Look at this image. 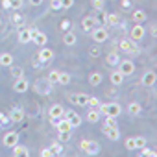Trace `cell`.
I'll return each mask as SVG.
<instances>
[{
    "label": "cell",
    "mask_w": 157,
    "mask_h": 157,
    "mask_svg": "<svg viewBox=\"0 0 157 157\" xmlns=\"http://www.w3.org/2000/svg\"><path fill=\"white\" fill-rule=\"evenodd\" d=\"M70 139V131H59V142H67Z\"/></svg>",
    "instance_id": "e575fe53"
},
{
    "label": "cell",
    "mask_w": 157,
    "mask_h": 157,
    "mask_svg": "<svg viewBox=\"0 0 157 157\" xmlns=\"http://www.w3.org/2000/svg\"><path fill=\"white\" fill-rule=\"evenodd\" d=\"M2 142H4L6 148H13V146L19 142V133H17V131H10V133H6V137L2 139Z\"/></svg>",
    "instance_id": "9c48e42d"
},
{
    "label": "cell",
    "mask_w": 157,
    "mask_h": 157,
    "mask_svg": "<svg viewBox=\"0 0 157 157\" xmlns=\"http://www.w3.org/2000/svg\"><path fill=\"white\" fill-rule=\"evenodd\" d=\"M87 105H89V107H93V109H98V105H100V100H98L96 96H89V102H87Z\"/></svg>",
    "instance_id": "d6a6232c"
},
{
    "label": "cell",
    "mask_w": 157,
    "mask_h": 157,
    "mask_svg": "<svg viewBox=\"0 0 157 157\" xmlns=\"http://www.w3.org/2000/svg\"><path fill=\"white\" fill-rule=\"evenodd\" d=\"M122 8L124 10H129L131 8V2H129V0H122Z\"/></svg>",
    "instance_id": "c3c4849f"
},
{
    "label": "cell",
    "mask_w": 157,
    "mask_h": 157,
    "mask_svg": "<svg viewBox=\"0 0 157 157\" xmlns=\"http://www.w3.org/2000/svg\"><path fill=\"white\" fill-rule=\"evenodd\" d=\"M63 117H65V107L63 105L56 104V105L50 107V120H57V118H63Z\"/></svg>",
    "instance_id": "8fae6325"
},
{
    "label": "cell",
    "mask_w": 157,
    "mask_h": 157,
    "mask_svg": "<svg viewBox=\"0 0 157 157\" xmlns=\"http://www.w3.org/2000/svg\"><path fill=\"white\" fill-rule=\"evenodd\" d=\"M135 144H137V150H140L142 146H146V139H142V137H135Z\"/></svg>",
    "instance_id": "8d00e7d4"
},
{
    "label": "cell",
    "mask_w": 157,
    "mask_h": 157,
    "mask_svg": "<svg viewBox=\"0 0 157 157\" xmlns=\"http://www.w3.org/2000/svg\"><path fill=\"white\" fill-rule=\"evenodd\" d=\"M32 41H33L35 44H39V46H44V44H46V41H48V37H46L43 32H37V33L32 37Z\"/></svg>",
    "instance_id": "ac0fdd59"
},
{
    "label": "cell",
    "mask_w": 157,
    "mask_h": 157,
    "mask_svg": "<svg viewBox=\"0 0 157 157\" xmlns=\"http://www.w3.org/2000/svg\"><path fill=\"white\" fill-rule=\"evenodd\" d=\"M139 155H142V157H155V150H151L148 146H142L140 151H139Z\"/></svg>",
    "instance_id": "f1b7e54d"
},
{
    "label": "cell",
    "mask_w": 157,
    "mask_h": 157,
    "mask_svg": "<svg viewBox=\"0 0 157 157\" xmlns=\"http://www.w3.org/2000/svg\"><path fill=\"white\" fill-rule=\"evenodd\" d=\"M70 82V76L67 74V72H59V82L57 83H61V85H67Z\"/></svg>",
    "instance_id": "1f68e13d"
},
{
    "label": "cell",
    "mask_w": 157,
    "mask_h": 157,
    "mask_svg": "<svg viewBox=\"0 0 157 157\" xmlns=\"http://www.w3.org/2000/svg\"><path fill=\"white\" fill-rule=\"evenodd\" d=\"M151 35L157 37V26H151Z\"/></svg>",
    "instance_id": "f907efd6"
},
{
    "label": "cell",
    "mask_w": 157,
    "mask_h": 157,
    "mask_svg": "<svg viewBox=\"0 0 157 157\" xmlns=\"http://www.w3.org/2000/svg\"><path fill=\"white\" fill-rule=\"evenodd\" d=\"M63 41H65V44H67V46H74V44H76V41H78V37H76L72 32H65Z\"/></svg>",
    "instance_id": "d6986e66"
},
{
    "label": "cell",
    "mask_w": 157,
    "mask_h": 157,
    "mask_svg": "<svg viewBox=\"0 0 157 157\" xmlns=\"http://www.w3.org/2000/svg\"><path fill=\"white\" fill-rule=\"evenodd\" d=\"M126 148H128V150H137L135 137H129V139H126Z\"/></svg>",
    "instance_id": "836d02e7"
},
{
    "label": "cell",
    "mask_w": 157,
    "mask_h": 157,
    "mask_svg": "<svg viewBox=\"0 0 157 157\" xmlns=\"http://www.w3.org/2000/svg\"><path fill=\"white\" fill-rule=\"evenodd\" d=\"M118 65H120L118 70H120L124 76H131V74L135 72V65H133V61H129V59H124V61H120Z\"/></svg>",
    "instance_id": "ba28073f"
},
{
    "label": "cell",
    "mask_w": 157,
    "mask_h": 157,
    "mask_svg": "<svg viewBox=\"0 0 157 157\" xmlns=\"http://www.w3.org/2000/svg\"><path fill=\"white\" fill-rule=\"evenodd\" d=\"M102 131H104V135L107 137V139H111V140H118L120 139V129H118V126H105L104 124V128H102Z\"/></svg>",
    "instance_id": "8992f818"
},
{
    "label": "cell",
    "mask_w": 157,
    "mask_h": 157,
    "mask_svg": "<svg viewBox=\"0 0 157 157\" xmlns=\"http://www.w3.org/2000/svg\"><path fill=\"white\" fill-rule=\"evenodd\" d=\"M0 122H2V124H8L10 122V117L6 113H2V111H0Z\"/></svg>",
    "instance_id": "bcb514c9"
},
{
    "label": "cell",
    "mask_w": 157,
    "mask_h": 157,
    "mask_svg": "<svg viewBox=\"0 0 157 157\" xmlns=\"http://www.w3.org/2000/svg\"><path fill=\"white\" fill-rule=\"evenodd\" d=\"M124 82V74L120 72V70H115L113 74H111V83L113 85H120Z\"/></svg>",
    "instance_id": "ffe728a7"
},
{
    "label": "cell",
    "mask_w": 157,
    "mask_h": 157,
    "mask_svg": "<svg viewBox=\"0 0 157 157\" xmlns=\"http://www.w3.org/2000/svg\"><path fill=\"white\" fill-rule=\"evenodd\" d=\"M87 120L93 122V124H96V122L100 120V111H98V109H91V111L87 113Z\"/></svg>",
    "instance_id": "cb8c5ba5"
},
{
    "label": "cell",
    "mask_w": 157,
    "mask_h": 157,
    "mask_svg": "<svg viewBox=\"0 0 157 157\" xmlns=\"http://www.w3.org/2000/svg\"><path fill=\"white\" fill-rule=\"evenodd\" d=\"M28 82L24 80V78H17V80H15V83H13V89L17 91V93H26L28 91Z\"/></svg>",
    "instance_id": "5bb4252c"
},
{
    "label": "cell",
    "mask_w": 157,
    "mask_h": 157,
    "mask_svg": "<svg viewBox=\"0 0 157 157\" xmlns=\"http://www.w3.org/2000/svg\"><path fill=\"white\" fill-rule=\"evenodd\" d=\"M19 41H21L22 44H26V43H30V41H32V35H30V30H22V32L19 33Z\"/></svg>",
    "instance_id": "83f0119b"
},
{
    "label": "cell",
    "mask_w": 157,
    "mask_h": 157,
    "mask_svg": "<svg viewBox=\"0 0 157 157\" xmlns=\"http://www.w3.org/2000/svg\"><path fill=\"white\" fill-rule=\"evenodd\" d=\"M80 148H82V151L87 153V155H96V153L100 151V144H98L96 140H82V142H80Z\"/></svg>",
    "instance_id": "7a4b0ae2"
},
{
    "label": "cell",
    "mask_w": 157,
    "mask_h": 157,
    "mask_svg": "<svg viewBox=\"0 0 157 157\" xmlns=\"http://www.w3.org/2000/svg\"><path fill=\"white\" fill-rule=\"evenodd\" d=\"M41 157H52L54 153H52V150L50 148H44V150H41V153H39Z\"/></svg>",
    "instance_id": "7bdbcfd3"
},
{
    "label": "cell",
    "mask_w": 157,
    "mask_h": 157,
    "mask_svg": "<svg viewBox=\"0 0 157 157\" xmlns=\"http://www.w3.org/2000/svg\"><path fill=\"white\" fill-rule=\"evenodd\" d=\"M94 19H96V22H105V19H107V13L100 10V13H98V17H94Z\"/></svg>",
    "instance_id": "f35d334b"
},
{
    "label": "cell",
    "mask_w": 157,
    "mask_h": 157,
    "mask_svg": "<svg viewBox=\"0 0 157 157\" xmlns=\"http://www.w3.org/2000/svg\"><path fill=\"white\" fill-rule=\"evenodd\" d=\"M11 21H13V22H15V24H22V17H21V15H19V13H15V15H13V19H11Z\"/></svg>",
    "instance_id": "7dc6e473"
},
{
    "label": "cell",
    "mask_w": 157,
    "mask_h": 157,
    "mask_svg": "<svg viewBox=\"0 0 157 157\" xmlns=\"http://www.w3.org/2000/svg\"><path fill=\"white\" fill-rule=\"evenodd\" d=\"M120 48H122L126 54H131V56L139 54V48H137L135 41H131V39H122V41H120Z\"/></svg>",
    "instance_id": "5b68a950"
},
{
    "label": "cell",
    "mask_w": 157,
    "mask_h": 157,
    "mask_svg": "<svg viewBox=\"0 0 157 157\" xmlns=\"http://www.w3.org/2000/svg\"><path fill=\"white\" fill-rule=\"evenodd\" d=\"M54 59V52L50 50V48H41L39 50V61L41 63H48V61H52Z\"/></svg>",
    "instance_id": "4fadbf2b"
},
{
    "label": "cell",
    "mask_w": 157,
    "mask_h": 157,
    "mask_svg": "<svg viewBox=\"0 0 157 157\" xmlns=\"http://www.w3.org/2000/svg\"><path fill=\"white\" fill-rule=\"evenodd\" d=\"M105 61H107V65H109V67H115V65H118V63H120V56H118L117 52H111V54L105 57Z\"/></svg>",
    "instance_id": "44dd1931"
},
{
    "label": "cell",
    "mask_w": 157,
    "mask_h": 157,
    "mask_svg": "<svg viewBox=\"0 0 157 157\" xmlns=\"http://www.w3.org/2000/svg\"><path fill=\"white\" fill-rule=\"evenodd\" d=\"M11 74H13L15 78H22V74H24V72H22V68H13V70H11Z\"/></svg>",
    "instance_id": "f6af8a7d"
},
{
    "label": "cell",
    "mask_w": 157,
    "mask_h": 157,
    "mask_svg": "<svg viewBox=\"0 0 157 157\" xmlns=\"http://www.w3.org/2000/svg\"><path fill=\"white\" fill-rule=\"evenodd\" d=\"M100 54H102V50H100L98 46H93V48L89 50V56H91V57H98Z\"/></svg>",
    "instance_id": "d590c367"
},
{
    "label": "cell",
    "mask_w": 157,
    "mask_h": 157,
    "mask_svg": "<svg viewBox=\"0 0 157 157\" xmlns=\"http://www.w3.org/2000/svg\"><path fill=\"white\" fill-rule=\"evenodd\" d=\"M22 118H24V111H22L21 107H15V109H11L10 120H13V122H21Z\"/></svg>",
    "instance_id": "2e32d148"
},
{
    "label": "cell",
    "mask_w": 157,
    "mask_h": 157,
    "mask_svg": "<svg viewBox=\"0 0 157 157\" xmlns=\"http://www.w3.org/2000/svg\"><path fill=\"white\" fill-rule=\"evenodd\" d=\"M129 35H131V37H129L131 41H140V39L144 37V28H142L140 24H137V26L131 30V33H129Z\"/></svg>",
    "instance_id": "9a60e30c"
},
{
    "label": "cell",
    "mask_w": 157,
    "mask_h": 157,
    "mask_svg": "<svg viewBox=\"0 0 157 157\" xmlns=\"http://www.w3.org/2000/svg\"><path fill=\"white\" fill-rule=\"evenodd\" d=\"M65 118L70 122L72 128H78V126L82 124V117L78 115V113H74V111H65Z\"/></svg>",
    "instance_id": "30bf717a"
},
{
    "label": "cell",
    "mask_w": 157,
    "mask_h": 157,
    "mask_svg": "<svg viewBox=\"0 0 157 157\" xmlns=\"http://www.w3.org/2000/svg\"><path fill=\"white\" fill-rule=\"evenodd\" d=\"M140 104H137V102H131L129 105H128V113L131 115V117H137V115H140Z\"/></svg>",
    "instance_id": "7402d4cb"
},
{
    "label": "cell",
    "mask_w": 157,
    "mask_h": 157,
    "mask_svg": "<svg viewBox=\"0 0 157 157\" xmlns=\"http://www.w3.org/2000/svg\"><path fill=\"white\" fill-rule=\"evenodd\" d=\"M11 2V8H15V10H21V6H22V0H10Z\"/></svg>",
    "instance_id": "ee69618b"
},
{
    "label": "cell",
    "mask_w": 157,
    "mask_h": 157,
    "mask_svg": "<svg viewBox=\"0 0 157 157\" xmlns=\"http://www.w3.org/2000/svg\"><path fill=\"white\" fill-rule=\"evenodd\" d=\"M118 22H120V17H118L117 13H111V15L107 13V19H105V24H109V26H117Z\"/></svg>",
    "instance_id": "4316f807"
},
{
    "label": "cell",
    "mask_w": 157,
    "mask_h": 157,
    "mask_svg": "<svg viewBox=\"0 0 157 157\" xmlns=\"http://www.w3.org/2000/svg\"><path fill=\"white\" fill-rule=\"evenodd\" d=\"M0 65L11 67V65H13V56H11V54H2V56H0Z\"/></svg>",
    "instance_id": "d4e9b609"
},
{
    "label": "cell",
    "mask_w": 157,
    "mask_h": 157,
    "mask_svg": "<svg viewBox=\"0 0 157 157\" xmlns=\"http://www.w3.org/2000/svg\"><path fill=\"white\" fill-rule=\"evenodd\" d=\"M93 8H94V10H98V11H100V10H104V0H93Z\"/></svg>",
    "instance_id": "ab89813d"
},
{
    "label": "cell",
    "mask_w": 157,
    "mask_h": 157,
    "mask_svg": "<svg viewBox=\"0 0 157 157\" xmlns=\"http://www.w3.org/2000/svg\"><path fill=\"white\" fill-rule=\"evenodd\" d=\"M2 8H4V10L11 8V2H10V0H2Z\"/></svg>",
    "instance_id": "681fc988"
},
{
    "label": "cell",
    "mask_w": 157,
    "mask_h": 157,
    "mask_svg": "<svg viewBox=\"0 0 157 157\" xmlns=\"http://www.w3.org/2000/svg\"><path fill=\"white\" fill-rule=\"evenodd\" d=\"M48 82H50V83H57V82H59V70H52V72H50Z\"/></svg>",
    "instance_id": "4dcf8cb0"
},
{
    "label": "cell",
    "mask_w": 157,
    "mask_h": 157,
    "mask_svg": "<svg viewBox=\"0 0 157 157\" xmlns=\"http://www.w3.org/2000/svg\"><path fill=\"white\" fill-rule=\"evenodd\" d=\"M50 8L54 10V11H59L63 6H61V0H52V4H50Z\"/></svg>",
    "instance_id": "74e56055"
},
{
    "label": "cell",
    "mask_w": 157,
    "mask_h": 157,
    "mask_svg": "<svg viewBox=\"0 0 157 157\" xmlns=\"http://www.w3.org/2000/svg\"><path fill=\"white\" fill-rule=\"evenodd\" d=\"M2 126H4V124H2V122H0V129H2Z\"/></svg>",
    "instance_id": "f5cc1de1"
},
{
    "label": "cell",
    "mask_w": 157,
    "mask_h": 157,
    "mask_svg": "<svg viewBox=\"0 0 157 157\" xmlns=\"http://www.w3.org/2000/svg\"><path fill=\"white\" fill-rule=\"evenodd\" d=\"M13 155H15V157H21V155L26 157V155H30V153H28V148H26V146H22V144L17 142V144L13 146Z\"/></svg>",
    "instance_id": "e0dca14e"
},
{
    "label": "cell",
    "mask_w": 157,
    "mask_h": 157,
    "mask_svg": "<svg viewBox=\"0 0 157 157\" xmlns=\"http://www.w3.org/2000/svg\"><path fill=\"white\" fill-rule=\"evenodd\" d=\"M50 150H52V153H54V155H61L63 146H61V142H54V144L50 146Z\"/></svg>",
    "instance_id": "f546056e"
},
{
    "label": "cell",
    "mask_w": 157,
    "mask_h": 157,
    "mask_svg": "<svg viewBox=\"0 0 157 157\" xmlns=\"http://www.w3.org/2000/svg\"><path fill=\"white\" fill-rule=\"evenodd\" d=\"M133 21H135L137 24H142V22L146 21V13H144L142 10H137V11H133Z\"/></svg>",
    "instance_id": "603a6c76"
},
{
    "label": "cell",
    "mask_w": 157,
    "mask_h": 157,
    "mask_svg": "<svg viewBox=\"0 0 157 157\" xmlns=\"http://www.w3.org/2000/svg\"><path fill=\"white\" fill-rule=\"evenodd\" d=\"M82 26H83V30H85V32H93V30L96 28V19H94V17H91V15H87V17L82 21Z\"/></svg>",
    "instance_id": "7c38bea8"
},
{
    "label": "cell",
    "mask_w": 157,
    "mask_h": 157,
    "mask_svg": "<svg viewBox=\"0 0 157 157\" xmlns=\"http://www.w3.org/2000/svg\"><path fill=\"white\" fill-rule=\"evenodd\" d=\"M61 6H63L65 10H68V8L74 6V0H61Z\"/></svg>",
    "instance_id": "60d3db41"
},
{
    "label": "cell",
    "mask_w": 157,
    "mask_h": 157,
    "mask_svg": "<svg viewBox=\"0 0 157 157\" xmlns=\"http://www.w3.org/2000/svg\"><path fill=\"white\" fill-rule=\"evenodd\" d=\"M91 33H93L91 37L94 39V43H105V41L109 39V32H107V28H94Z\"/></svg>",
    "instance_id": "277c9868"
},
{
    "label": "cell",
    "mask_w": 157,
    "mask_h": 157,
    "mask_svg": "<svg viewBox=\"0 0 157 157\" xmlns=\"http://www.w3.org/2000/svg\"><path fill=\"white\" fill-rule=\"evenodd\" d=\"M59 28H61L63 32H67V30L70 28V21H67V19H65V21H61V24H59Z\"/></svg>",
    "instance_id": "b9f144b4"
},
{
    "label": "cell",
    "mask_w": 157,
    "mask_h": 157,
    "mask_svg": "<svg viewBox=\"0 0 157 157\" xmlns=\"http://www.w3.org/2000/svg\"><path fill=\"white\" fill-rule=\"evenodd\" d=\"M30 2H32L33 6H37V4H41V2H43V0H30Z\"/></svg>",
    "instance_id": "816d5d0a"
},
{
    "label": "cell",
    "mask_w": 157,
    "mask_h": 157,
    "mask_svg": "<svg viewBox=\"0 0 157 157\" xmlns=\"http://www.w3.org/2000/svg\"><path fill=\"white\" fill-rule=\"evenodd\" d=\"M155 82H157V76H155V72H153V70L144 72V76L140 78V83H142L144 87H153V85H155Z\"/></svg>",
    "instance_id": "52a82bcc"
},
{
    "label": "cell",
    "mask_w": 157,
    "mask_h": 157,
    "mask_svg": "<svg viewBox=\"0 0 157 157\" xmlns=\"http://www.w3.org/2000/svg\"><path fill=\"white\" fill-rule=\"evenodd\" d=\"M155 155H157V150H155Z\"/></svg>",
    "instance_id": "db71d44e"
},
{
    "label": "cell",
    "mask_w": 157,
    "mask_h": 157,
    "mask_svg": "<svg viewBox=\"0 0 157 157\" xmlns=\"http://www.w3.org/2000/svg\"><path fill=\"white\" fill-rule=\"evenodd\" d=\"M89 83H91V85H100V83H102V74H100V72H93V74L89 76Z\"/></svg>",
    "instance_id": "484cf974"
},
{
    "label": "cell",
    "mask_w": 157,
    "mask_h": 157,
    "mask_svg": "<svg viewBox=\"0 0 157 157\" xmlns=\"http://www.w3.org/2000/svg\"><path fill=\"white\" fill-rule=\"evenodd\" d=\"M68 102L74 104V105H87L89 94H83V93H72V94H68Z\"/></svg>",
    "instance_id": "3957f363"
},
{
    "label": "cell",
    "mask_w": 157,
    "mask_h": 157,
    "mask_svg": "<svg viewBox=\"0 0 157 157\" xmlns=\"http://www.w3.org/2000/svg\"><path fill=\"white\" fill-rule=\"evenodd\" d=\"M98 111H100V115H105V117H118L120 113H122V107L117 104V102H113V104H100L98 105Z\"/></svg>",
    "instance_id": "6da1fadb"
}]
</instances>
